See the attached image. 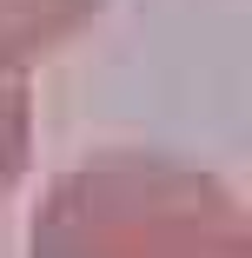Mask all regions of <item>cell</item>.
<instances>
[{"mask_svg":"<svg viewBox=\"0 0 252 258\" xmlns=\"http://www.w3.org/2000/svg\"><path fill=\"white\" fill-rule=\"evenodd\" d=\"M33 258H252L239 192L179 152H93L33 212Z\"/></svg>","mask_w":252,"mask_h":258,"instance_id":"1","label":"cell"},{"mask_svg":"<svg viewBox=\"0 0 252 258\" xmlns=\"http://www.w3.org/2000/svg\"><path fill=\"white\" fill-rule=\"evenodd\" d=\"M107 0H0V80H27L67 40H80Z\"/></svg>","mask_w":252,"mask_h":258,"instance_id":"2","label":"cell"},{"mask_svg":"<svg viewBox=\"0 0 252 258\" xmlns=\"http://www.w3.org/2000/svg\"><path fill=\"white\" fill-rule=\"evenodd\" d=\"M33 159V93L27 80H0V199Z\"/></svg>","mask_w":252,"mask_h":258,"instance_id":"3","label":"cell"}]
</instances>
